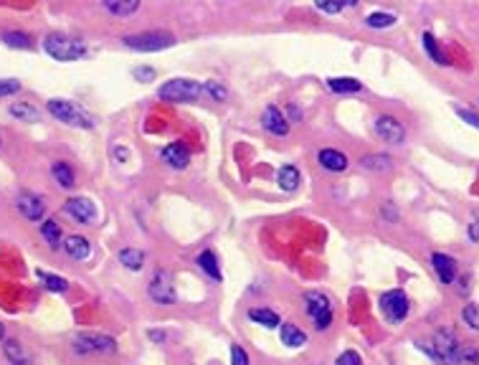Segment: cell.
Masks as SVG:
<instances>
[{"label": "cell", "instance_id": "31", "mask_svg": "<svg viewBox=\"0 0 479 365\" xmlns=\"http://www.w3.org/2000/svg\"><path fill=\"white\" fill-rule=\"evenodd\" d=\"M391 163H393L391 155H365V158L360 160V165L368 167V170H388Z\"/></svg>", "mask_w": 479, "mask_h": 365}, {"label": "cell", "instance_id": "26", "mask_svg": "<svg viewBox=\"0 0 479 365\" xmlns=\"http://www.w3.org/2000/svg\"><path fill=\"white\" fill-rule=\"evenodd\" d=\"M41 236L46 239V244H49L51 249H59L61 246V228L53 218H46L41 224Z\"/></svg>", "mask_w": 479, "mask_h": 365}, {"label": "cell", "instance_id": "16", "mask_svg": "<svg viewBox=\"0 0 479 365\" xmlns=\"http://www.w3.org/2000/svg\"><path fill=\"white\" fill-rule=\"evenodd\" d=\"M162 160H165L170 167L183 170V167H188V163H191V152H188L180 142H173L168 148H162Z\"/></svg>", "mask_w": 479, "mask_h": 365}, {"label": "cell", "instance_id": "18", "mask_svg": "<svg viewBox=\"0 0 479 365\" xmlns=\"http://www.w3.org/2000/svg\"><path fill=\"white\" fill-rule=\"evenodd\" d=\"M8 115L16 117L18 122H28V125H34V122H38V119H41L38 107H36V104H31V102H13V104L8 107Z\"/></svg>", "mask_w": 479, "mask_h": 365}, {"label": "cell", "instance_id": "2", "mask_svg": "<svg viewBox=\"0 0 479 365\" xmlns=\"http://www.w3.org/2000/svg\"><path fill=\"white\" fill-rule=\"evenodd\" d=\"M43 51L49 54L53 61H79V58L86 54V46L76 38H69V36H59V34H49L43 38Z\"/></svg>", "mask_w": 479, "mask_h": 365}, {"label": "cell", "instance_id": "7", "mask_svg": "<svg viewBox=\"0 0 479 365\" xmlns=\"http://www.w3.org/2000/svg\"><path fill=\"white\" fill-rule=\"evenodd\" d=\"M304 305H307V315L315 320V327L317 330H328L330 322H332V305H330L328 294H322V292H307L304 294Z\"/></svg>", "mask_w": 479, "mask_h": 365}, {"label": "cell", "instance_id": "5", "mask_svg": "<svg viewBox=\"0 0 479 365\" xmlns=\"http://www.w3.org/2000/svg\"><path fill=\"white\" fill-rule=\"evenodd\" d=\"M122 43H125L127 49L147 54V51H165L170 46H175V38L170 34H162V31H145V34L125 36Z\"/></svg>", "mask_w": 479, "mask_h": 365}, {"label": "cell", "instance_id": "27", "mask_svg": "<svg viewBox=\"0 0 479 365\" xmlns=\"http://www.w3.org/2000/svg\"><path fill=\"white\" fill-rule=\"evenodd\" d=\"M249 320L256 325H264V327H277L279 325V315L277 312H271V309H267V307L249 309Z\"/></svg>", "mask_w": 479, "mask_h": 365}, {"label": "cell", "instance_id": "9", "mask_svg": "<svg viewBox=\"0 0 479 365\" xmlns=\"http://www.w3.org/2000/svg\"><path fill=\"white\" fill-rule=\"evenodd\" d=\"M150 292L152 302H158V305H173L175 302V287H173V274L168 269H158V272L152 274L150 279Z\"/></svg>", "mask_w": 479, "mask_h": 365}, {"label": "cell", "instance_id": "38", "mask_svg": "<svg viewBox=\"0 0 479 365\" xmlns=\"http://www.w3.org/2000/svg\"><path fill=\"white\" fill-rule=\"evenodd\" d=\"M231 365H249V353L241 345L231 348Z\"/></svg>", "mask_w": 479, "mask_h": 365}, {"label": "cell", "instance_id": "17", "mask_svg": "<svg viewBox=\"0 0 479 365\" xmlns=\"http://www.w3.org/2000/svg\"><path fill=\"white\" fill-rule=\"evenodd\" d=\"M61 246H64V251H66L71 259H76V261H84V259L92 254V244H89V239H84V236H76V233H74V236H69Z\"/></svg>", "mask_w": 479, "mask_h": 365}, {"label": "cell", "instance_id": "29", "mask_svg": "<svg viewBox=\"0 0 479 365\" xmlns=\"http://www.w3.org/2000/svg\"><path fill=\"white\" fill-rule=\"evenodd\" d=\"M198 266L208 274L210 279H216V282L221 279V266H219V261H216V254H213V251H203L201 257H198Z\"/></svg>", "mask_w": 479, "mask_h": 365}, {"label": "cell", "instance_id": "19", "mask_svg": "<svg viewBox=\"0 0 479 365\" xmlns=\"http://www.w3.org/2000/svg\"><path fill=\"white\" fill-rule=\"evenodd\" d=\"M51 175L56 178V182H59L61 188H66V191H71L76 185V173H74V167L69 165L66 160H56L53 165H51Z\"/></svg>", "mask_w": 479, "mask_h": 365}, {"label": "cell", "instance_id": "34", "mask_svg": "<svg viewBox=\"0 0 479 365\" xmlns=\"http://www.w3.org/2000/svg\"><path fill=\"white\" fill-rule=\"evenodd\" d=\"M203 94H208L213 102H226L228 91L221 82H206L203 84Z\"/></svg>", "mask_w": 479, "mask_h": 365}, {"label": "cell", "instance_id": "39", "mask_svg": "<svg viewBox=\"0 0 479 365\" xmlns=\"http://www.w3.org/2000/svg\"><path fill=\"white\" fill-rule=\"evenodd\" d=\"M347 5H353V3H343V0H337V3H322V0H319L317 10H322V13H340V10H345Z\"/></svg>", "mask_w": 479, "mask_h": 365}, {"label": "cell", "instance_id": "3", "mask_svg": "<svg viewBox=\"0 0 479 365\" xmlns=\"http://www.w3.org/2000/svg\"><path fill=\"white\" fill-rule=\"evenodd\" d=\"M421 348H426V353H429L434 360H439V363L456 365V360H459V350H462V342L454 338V332L439 330L437 335H434V340L421 342Z\"/></svg>", "mask_w": 479, "mask_h": 365}, {"label": "cell", "instance_id": "6", "mask_svg": "<svg viewBox=\"0 0 479 365\" xmlns=\"http://www.w3.org/2000/svg\"><path fill=\"white\" fill-rule=\"evenodd\" d=\"M76 353H117V340L110 335H99V332H79L71 340Z\"/></svg>", "mask_w": 479, "mask_h": 365}, {"label": "cell", "instance_id": "35", "mask_svg": "<svg viewBox=\"0 0 479 365\" xmlns=\"http://www.w3.org/2000/svg\"><path fill=\"white\" fill-rule=\"evenodd\" d=\"M462 320H464V325H469V327H471L474 332H479V307L474 305V302H469V305H464Z\"/></svg>", "mask_w": 479, "mask_h": 365}, {"label": "cell", "instance_id": "45", "mask_svg": "<svg viewBox=\"0 0 479 365\" xmlns=\"http://www.w3.org/2000/svg\"><path fill=\"white\" fill-rule=\"evenodd\" d=\"M289 117H292V119H299V109H297L295 104H289Z\"/></svg>", "mask_w": 479, "mask_h": 365}, {"label": "cell", "instance_id": "10", "mask_svg": "<svg viewBox=\"0 0 479 365\" xmlns=\"http://www.w3.org/2000/svg\"><path fill=\"white\" fill-rule=\"evenodd\" d=\"M376 132H378V137L391 142V145H401V142L406 140L404 125L391 115H380L378 119H376Z\"/></svg>", "mask_w": 479, "mask_h": 365}, {"label": "cell", "instance_id": "32", "mask_svg": "<svg viewBox=\"0 0 479 365\" xmlns=\"http://www.w3.org/2000/svg\"><path fill=\"white\" fill-rule=\"evenodd\" d=\"M365 25L368 28H391V25H395V16L393 13H370L365 18Z\"/></svg>", "mask_w": 479, "mask_h": 365}, {"label": "cell", "instance_id": "42", "mask_svg": "<svg viewBox=\"0 0 479 365\" xmlns=\"http://www.w3.org/2000/svg\"><path fill=\"white\" fill-rule=\"evenodd\" d=\"M132 76H135V79H140V82H155V69L140 67V69H135V71H132Z\"/></svg>", "mask_w": 479, "mask_h": 365}, {"label": "cell", "instance_id": "20", "mask_svg": "<svg viewBox=\"0 0 479 365\" xmlns=\"http://www.w3.org/2000/svg\"><path fill=\"white\" fill-rule=\"evenodd\" d=\"M279 335H282V342H284L286 348H302V345H307V332L292 322H282Z\"/></svg>", "mask_w": 479, "mask_h": 365}, {"label": "cell", "instance_id": "4", "mask_svg": "<svg viewBox=\"0 0 479 365\" xmlns=\"http://www.w3.org/2000/svg\"><path fill=\"white\" fill-rule=\"evenodd\" d=\"M158 97L165 102H195L203 97V84L193 79H170L160 86Z\"/></svg>", "mask_w": 479, "mask_h": 365}, {"label": "cell", "instance_id": "14", "mask_svg": "<svg viewBox=\"0 0 479 365\" xmlns=\"http://www.w3.org/2000/svg\"><path fill=\"white\" fill-rule=\"evenodd\" d=\"M431 264H434V272H437V276L444 284H452L456 279V261L449 257V254L437 251V254L431 257Z\"/></svg>", "mask_w": 479, "mask_h": 365}, {"label": "cell", "instance_id": "22", "mask_svg": "<svg viewBox=\"0 0 479 365\" xmlns=\"http://www.w3.org/2000/svg\"><path fill=\"white\" fill-rule=\"evenodd\" d=\"M101 5L110 10L112 16H132L140 10V0H104Z\"/></svg>", "mask_w": 479, "mask_h": 365}, {"label": "cell", "instance_id": "13", "mask_svg": "<svg viewBox=\"0 0 479 365\" xmlns=\"http://www.w3.org/2000/svg\"><path fill=\"white\" fill-rule=\"evenodd\" d=\"M261 127L267 132L277 134V137H286L289 134V119H286L277 107H267L261 115Z\"/></svg>", "mask_w": 479, "mask_h": 365}, {"label": "cell", "instance_id": "23", "mask_svg": "<svg viewBox=\"0 0 479 365\" xmlns=\"http://www.w3.org/2000/svg\"><path fill=\"white\" fill-rule=\"evenodd\" d=\"M328 86L337 94H355L363 89V84L353 76H332V79H328Z\"/></svg>", "mask_w": 479, "mask_h": 365}, {"label": "cell", "instance_id": "8", "mask_svg": "<svg viewBox=\"0 0 479 365\" xmlns=\"http://www.w3.org/2000/svg\"><path fill=\"white\" fill-rule=\"evenodd\" d=\"M408 309H411L408 297L401 290H391L386 294H380V312H383L388 322H404L408 317Z\"/></svg>", "mask_w": 479, "mask_h": 365}, {"label": "cell", "instance_id": "24", "mask_svg": "<svg viewBox=\"0 0 479 365\" xmlns=\"http://www.w3.org/2000/svg\"><path fill=\"white\" fill-rule=\"evenodd\" d=\"M36 276L43 282V287L49 292H56V294H64L69 290V282L59 274H51V272H43V269H36Z\"/></svg>", "mask_w": 479, "mask_h": 365}, {"label": "cell", "instance_id": "47", "mask_svg": "<svg viewBox=\"0 0 479 365\" xmlns=\"http://www.w3.org/2000/svg\"><path fill=\"white\" fill-rule=\"evenodd\" d=\"M0 148H3V140H0Z\"/></svg>", "mask_w": 479, "mask_h": 365}, {"label": "cell", "instance_id": "11", "mask_svg": "<svg viewBox=\"0 0 479 365\" xmlns=\"http://www.w3.org/2000/svg\"><path fill=\"white\" fill-rule=\"evenodd\" d=\"M16 206H18V211H21V216L28 218V221H34V224L43 221V216H46L43 200L38 198V196H34V193H18Z\"/></svg>", "mask_w": 479, "mask_h": 365}, {"label": "cell", "instance_id": "21", "mask_svg": "<svg viewBox=\"0 0 479 365\" xmlns=\"http://www.w3.org/2000/svg\"><path fill=\"white\" fill-rule=\"evenodd\" d=\"M299 170H297L295 165H284V167H279V173H277V182H279V188L286 193H292L299 188Z\"/></svg>", "mask_w": 479, "mask_h": 365}, {"label": "cell", "instance_id": "12", "mask_svg": "<svg viewBox=\"0 0 479 365\" xmlns=\"http://www.w3.org/2000/svg\"><path fill=\"white\" fill-rule=\"evenodd\" d=\"M64 211L74 221H79V224H92L94 218H97V206L89 198H69L64 203Z\"/></svg>", "mask_w": 479, "mask_h": 365}, {"label": "cell", "instance_id": "37", "mask_svg": "<svg viewBox=\"0 0 479 365\" xmlns=\"http://www.w3.org/2000/svg\"><path fill=\"white\" fill-rule=\"evenodd\" d=\"M21 91V82L18 79H0V97H13Z\"/></svg>", "mask_w": 479, "mask_h": 365}, {"label": "cell", "instance_id": "15", "mask_svg": "<svg viewBox=\"0 0 479 365\" xmlns=\"http://www.w3.org/2000/svg\"><path fill=\"white\" fill-rule=\"evenodd\" d=\"M319 165L325 167V170H330V173H343V170H347V155L345 152H340V150H319Z\"/></svg>", "mask_w": 479, "mask_h": 365}, {"label": "cell", "instance_id": "1", "mask_svg": "<svg viewBox=\"0 0 479 365\" xmlns=\"http://www.w3.org/2000/svg\"><path fill=\"white\" fill-rule=\"evenodd\" d=\"M46 109H49V115L53 119H59V122H64L69 127H82V130H92L94 127V117L69 99H49Z\"/></svg>", "mask_w": 479, "mask_h": 365}, {"label": "cell", "instance_id": "40", "mask_svg": "<svg viewBox=\"0 0 479 365\" xmlns=\"http://www.w3.org/2000/svg\"><path fill=\"white\" fill-rule=\"evenodd\" d=\"M335 365H363V360H360V355H358L355 350H345L343 355L335 360Z\"/></svg>", "mask_w": 479, "mask_h": 365}, {"label": "cell", "instance_id": "46", "mask_svg": "<svg viewBox=\"0 0 479 365\" xmlns=\"http://www.w3.org/2000/svg\"><path fill=\"white\" fill-rule=\"evenodd\" d=\"M3 338H5V325L0 322V340H3Z\"/></svg>", "mask_w": 479, "mask_h": 365}, {"label": "cell", "instance_id": "30", "mask_svg": "<svg viewBox=\"0 0 479 365\" xmlns=\"http://www.w3.org/2000/svg\"><path fill=\"white\" fill-rule=\"evenodd\" d=\"M3 353H5V357L10 360V365H25V363H28V357H25V353H23V345H21L18 340H5Z\"/></svg>", "mask_w": 479, "mask_h": 365}, {"label": "cell", "instance_id": "28", "mask_svg": "<svg viewBox=\"0 0 479 365\" xmlns=\"http://www.w3.org/2000/svg\"><path fill=\"white\" fill-rule=\"evenodd\" d=\"M0 38H3V43L10 46V49H31V46H34V38L28 34H23V31H5Z\"/></svg>", "mask_w": 479, "mask_h": 365}, {"label": "cell", "instance_id": "25", "mask_svg": "<svg viewBox=\"0 0 479 365\" xmlns=\"http://www.w3.org/2000/svg\"><path fill=\"white\" fill-rule=\"evenodd\" d=\"M119 264H125L130 272H140L145 266V254L140 249H122L119 251Z\"/></svg>", "mask_w": 479, "mask_h": 365}, {"label": "cell", "instance_id": "44", "mask_svg": "<svg viewBox=\"0 0 479 365\" xmlns=\"http://www.w3.org/2000/svg\"><path fill=\"white\" fill-rule=\"evenodd\" d=\"M150 340H155V342H162V340H165V332L150 330Z\"/></svg>", "mask_w": 479, "mask_h": 365}, {"label": "cell", "instance_id": "36", "mask_svg": "<svg viewBox=\"0 0 479 365\" xmlns=\"http://www.w3.org/2000/svg\"><path fill=\"white\" fill-rule=\"evenodd\" d=\"M456 365H479V350L474 345H462Z\"/></svg>", "mask_w": 479, "mask_h": 365}, {"label": "cell", "instance_id": "43", "mask_svg": "<svg viewBox=\"0 0 479 365\" xmlns=\"http://www.w3.org/2000/svg\"><path fill=\"white\" fill-rule=\"evenodd\" d=\"M469 239L471 241H479V213L474 216V221L469 224Z\"/></svg>", "mask_w": 479, "mask_h": 365}, {"label": "cell", "instance_id": "33", "mask_svg": "<svg viewBox=\"0 0 479 365\" xmlns=\"http://www.w3.org/2000/svg\"><path fill=\"white\" fill-rule=\"evenodd\" d=\"M421 41H423V49H426V54L431 56V61H434V64H439V67H444L446 58H444V54L437 49V41H434V36L423 34V38H421Z\"/></svg>", "mask_w": 479, "mask_h": 365}, {"label": "cell", "instance_id": "41", "mask_svg": "<svg viewBox=\"0 0 479 365\" xmlns=\"http://www.w3.org/2000/svg\"><path fill=\"white\" fill-rule=\"evenodd\" d=\"M454 112L462 117L464 122H469L471 127H477V130H479V117L474 115V112H469V109H464V107H454Z\"/></svg>", "mask_w": 479, "mask_h": 365}]
</instances>
